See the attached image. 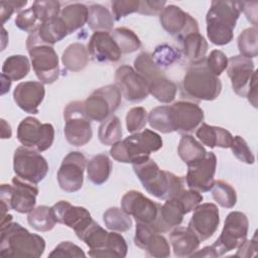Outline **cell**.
Masks as SVG:
<instances>
[{
  "mask_svg": "<svg viewBox=\"0 0 258 258\" xmlns=\"http://www.w3.org/2000/svg\"><path fill=\"white\" fill-rule=\"evenodd\" d=\"M45 250L44 239L16 222H7L0 229V256L39 258Z\"/></svg>",
  "mask_w": 258,
  "mask_h": 258,
  "instance_id": "obj_1",
  "label": "cell"
},
{
  "mask_svg": "<svg viewBox=\"0 0 258 258\" xmlns=\"http://www.w3.org/2000/svg\"><path fill=\"white\" fill-rule=\"evenodd\" d=\"M132 165L135 174L146 191L159 200L174 198L184 189V177L177 176L167 170H161L150 157Z\"/></svg>",
  "mask_w": 258,
  "mask_h": 258,
  "instance_id": "obj_2",
  "label": "cell"
},
{
  "mask_svg": "<svg viewBox=\"0 0 258 258\" xmlns=\"http://www.w3.org/2000/svg\"><path fill=\"white\" fill-rule=\"evenodd\" d=\"M242 12L240 1H212L207 13V36L216 45L230 43L234 28Z\"/></svg>",
  "mask_w": 258,
  "mask_h": 258,
  "instance_id": "obj_3",
  "label": "cell"
},
{
  "mask_svg": "<svg viewBox=\"0 0 258 258\" xmlns=\"http://www.w3.org/2000/svg\"><path fill=\"white\" fill-rule=\"evenodd\" d=\"M161 147V136L150 129H144L112 145L110 155L119 162L133 164L149 157Z\"/></svg>",
  "mask_w": 258,
  "mask_h": 258,
  "instance_id": "obj_4",
  "label": "cell"
},
{
  "mask_svg": "<svg viewBox=\"0 0 258 258\" xmlns=\"http://www.w3.org/2000/svg\"><path fill=\"white\" fill-rule=\"evenodd\" d=\"M205 59L190 63L182 79V95L189 99L213 101L221 94L222 83L219 77L209 71Z\"/></svg>",
  "mask_w": 258,
  "mask_h": 258,
  "instance_id": "obj_5",
  "label": "cell"
},
{
  "mask_svg": "<svg viewBox=\"0 0 258 258\" xmlns=\"http://www.w3.org/2000/svg\"><path fill=\"white\" fill-rule=\"evenodd\" d=\"M26 48L33 71L42 84H52L59 75L58 56L52 45L43 42L37 31L28 35Z\"/></svg>",
  "mask_w": 258,
  "mask_h": 258,
  "instance_id": "obj_6",
  "label": "cell"
},
{
  "mask_svg": "<svg viewBox=\"0 0 258 258\" xmlns=\"http://www.w3.org/2000/svg\"><path fill=\"white\" fill-rule=\"evenodd\" d=\"M37 195L38 187L35 183L15 175L11 180V184H1V217L5 216V213L11 209L20 214L30 213L35 207Z\"/></svg>",
  "mask_w": 258,
  "mask_h": 258,
  "instance_id": "obj_7",
  "label": "cell"
},
{
  "mask_svg": "<svg viewBox=\"0 0 258 258\" xmlns=\"http://www.w3.org/2000/svg\"><path fill=\"white\" fill-rule=\"evenodd\" d=\"M121 101L120 89L116 85H107L95 90L83 104L90 120L103 122L120 107Z\"/></svg>",
  "mask_w": 258,
  "mask_h": 258,
  "instance_id": "obj_8",
  "label": "cell"
},
{
  "mask_svg": "<svg viewBox=\"0 0 258 258\" xmlns=\"http://www.w3.org/2000/svg\"><path fill=\"white\" fill-rule=\"evenodd\" d=\"M64 136L74 146H84L93 137L91 120L86 115L82 101H74L67 105L63 111Z\"/></svg>",
  "mask_w": 258,
  "mask_h": 258,
  "instance_id": "obj_9",
  "label": "cell"
},
{
  "mask_svg": "<svg viewBox=\"0 0 258 258\" xmlns=\"http://www.w3.org/2000/svg\"><path fill=\"white\" fill-rule=\"evenodd\" d=\"M13 170L18 177L36 184L46 176L48 163L39 151L22 145L14 151Z\"/></svg>",
  "mask_w": 258,
  "mask_h": 258,
  "instance_id": "obj_10",
  "label": "cell"
},
{
  "mask_svg": "<svg viewBox=\"0 0 258 258\" xmlns=\"http://www.w3.org/2000/svg\"><path fill=\"white\" fill-rule=\"evenodd\" d=\"M249 229L247 216L238 211L228 214L221 235L213 244L218 256L236 249L246 238Z\"/></svg>",
  "mask_w": 258,
  "mask_h": 258,
  "instance_id": "obj_11",
  "label": "cell"
},
{
  "mask_svg": "<svg viewBox=\"0 0 258 258\" xmlns=\"http://www.w3.org/2000/svg\"><path fill=\"white\" fill-rule=\"evenodd\" d=\"M17 139L23 146L42 152L52 145L54 129L49 123H41L35 117H26L17 127Z\"/></svg>",
  "mask_w": 258,
  "mask_h": 258,
  "instance_id": "obj_12",
  "label": "cell"
},
{
  "mask_svg": "<svg viewBox=\"0 0 258 258\" xmlns=\"http://www.w3.org/2000/svg\"><path fill=\"white\" fill-rule=\"evenodd\" d=\"M88 160L79 151H72L64 156L57 171V182L59 187L67 192H75L82 188L84 172Z\"/></svg>",
  "mask_w": 258,
  "mask_h": 258,
  "instance_id": "obj_13",
  "label": "cell"
},
{
  "mask_svg": "<svg viewBox=\"0 0 258 258\" xmlns=\"http://www.w3.org/2000/svg\"><path fill=\"white\" fill-rule=\"evenodd\" d=\"M159 21L163 29L178 41L189 33L200 32L198 21L173 4L165 5L159 13Z\"/></svg>",
  "mask_w": 258,
  "mask_h": 258,
  "instance_id": "obj_14",
  "label": "cell"
},
{
  "mask_svg": "<svg viewBox=\"0 0 258 258\" xmlns=\"http://www.w3.org/2000/svg\"><path fill=\"white\" fill-rule=\"evenodd\" d=\"M160 204L153 202L142 192L132 189L127 191L121 200V209L132 216L136 223L153 226L157 220Z\"/></svg>",
  "mask_w": 258,
  "mask_h": 258,
  "instance_id": "obj_15",
  "label": "cell"
},
{
  "mask_svg": "<svg viewBox=\"0 0 258 258\" xmlns=\"http://www.w3.org/2000/svg\"><path fill=\"white\" fill-rule=\"evenodd\" d=\"M168 111L173 132L181 134L192 132L205 118L203 109L198 104L188 101L174 102L168 106Z\"/></svg>",
  "mask_w": 258,
  "mask_h": 258,
  "instance_id": "obj_16",
  "label": "cell"
},
{
  "mask_svg": "<svg viewBox=\"0 0 258 258\" xmlns=\"http://www.w3.org/2000/svg\"><path fill=\"white\" fill-rule=\"evenodd\" d=\"M115 82L129 102H141L149 95L148 82L130 66L124 64L116 70Z\"/></svg>",
  "mask_w": 258,
  "mask_h": 258,
  "instance_id": "obj_17",
  "label": "cell"
},
{
  "mask_svg": "<svg viewBox=\"0 0 258 258\" xmlns=\"http://www.w3.org/2000/svg\"><path fill=\"white\" fill-rule=\"evenodd\" d=\"M217 167V157L214 152H207L206 157L196 164L187 166L184 181L188 188L199 192L211 190Z\"/></svg>",
  "mask_w": 258,
  "mask_h": 258,
  "instance_id": "obj_18",
  "label": "cell"
},
{
  "mask_svg": "<svg viewBox=\"0 0 258 258\" xmlns=\"http://www.w3.org/2000/svg\"><path fill=\"white\" fill-rule=\"evenodd\" d=\"M220 224L219 209L215 204H200L192 213L188 228L196 234L201 242L211 238Z\"/></svg>",
  "mask_w": 258,
  "mask_h": 258,
  "instance_id": "obj_19",
  "label": "cell"
},
{
  "mask_svg": "<svg viewBox=\"0 0 258 258\" xmlns=\"http://www.w3.org/2000/svg\"><path fill=\"white\" fill-rule=\"evenodd\" d=\"M51 208L56 223L63 224L73 229L78 238L82 236L85 230L93 222L91 214L86 208L73 206L68 201H59Z\"/></svg>",
  "mask_w": 258,
  "mask_h": 258,
  "instance_id": "obj_20",
  "label": "cell"
},
{
  "mask_svg": "<svg viewBox=\"0 0 258 258\" xmlns=\"http://www.w3.org/2000/svg\"><path fill=\"white\" fill-rule=\"evenodd\" d=\"M134 244L144 250L148 256L155 258L170 256V247L166 238L149 225L136 223Z\"/></svg>",
  "mask_w": 258,
  "mask_h": 258,
  "instance_id": "obj_21",
  "label": "cell"
},
{
  "mask_svg": "<svg viewBox=\"0 0 258 258\" xmlns=\"http://www.w3.org/2000/svg\"><path fill=\"white\" fill-rule=\"evenodd\" d=\"M227 73L231 80L233 91L240 97H246L248 87L255 74L252 58L238 54L228 59Z\"/></svg>",
  "mask_w": 258,
  "mask_h": 258,
  "instance_id": "obj_22",
  "label": "cell"
},
{
  "mask_svg": "<svg viewBox=\"0 0 258 258\" xmlns=\"http://www.w3.org/2000/svg\"><path fill=\"white\" fill-rule=\"evenodd\" d=\"M89 55L97 62H116L121 57V51L110 32L95 31L88 43Z\"/></svg>",
  "mask_w": 258,
  "mask_h": 258,
  "instance_id": "obj_23",
  "label": "cell"
},
{
  "mask_svg": "<svg viewBox=\"0 0 258 258\" xmlns=\"http://www.w3.org/2000/svg\"><path fill=\"white\" fill-rule=\"evenodd\" d=\"M45 89L41 82L28 81L19 83L13 91L16 105L26 113L37 114L38 107L44 99Z\"/></svg>",
  "mask_w": 258,
  "mask_h": 258,
  "instance_id": "obj_24",
  "label": "cell"
},
{
  "mask_svg": "<svg viewBox=\"0 0 258 258\" xmlns=\"http://www.w3.org/2000/svg\"><path fill=\"white\" fill-rule=\"evenodd\" d=\"M184 215H186L184 209L176 197L167 199L163 205H160L157 220L152 228L158 233L169 232L181 224Z\"/></svg>",
  "mask_w": 258,
  "mask_h": 258,
  "instance_id": "obj_25",
  "label": "cell"
},
{
  "mask_svg": "<svg viewBox=\"0 0 258 258\" xmlns=\"http://www.w3.org/2000/svg\"><path fill=\"white\" fill-rule=\"evenodd\" d=\"M173 254L176 257H190L199 248L201 241L188 227H175L169 234Z\"/></svg>",
  "mask_w": 258,
  "mask_h": 258,
  "instance_id": "obj_26",
  "label": "cell"
},
{
  "mask_svg": "<svg viewBox=\"0 0 258 258\" xmlns=\"http://www.w3.org/2000/svg\"><path fill=\"white\" fill-rule=\"evenodd\" d=\"M196 136L202 144L211 148L221 147L230 148L233 141V135L226 129L218 126H212L207 123H201L197 128Z\"/></svg>",
  "mask_w": 258,
  "mask_h": 258,
  "instance_id": "obj_27",
  "label": "cell"
},
{
  "mask_svg": "<svg viewBox=\"0 0 258 258\" xmlns=\"http://www.w3.org/2000/svg\"><path fill=\"white\" fill-rule=\"evenodd\" d=\"M177 153L181 160L189 166L203 160L207 155V150L194 136L184 134L179 140Z\"/></svg>",
  "mask_w": 258,
  "mask_h": 258,
  "instance_id": "obj_28",
  "label": "cell"
},
{
  "mask_svg": "<svg viewBox=\"0 0 258 258\" xmlns=\"http://www.w3.org/2000/svg\"><path fill=\"white\" fill-rule=\"evenodd\" d=\"M179 42L182 46L183 55L190 61V63H196L206 58L209 44L200 32L189 33Z\"/></svg>",
  "mask_w": 258,
  "mask_h": 258,
  "instance_id": "obj_29",
  "label": "cell"
},
{
  "mask_svg": "<svg viewBox=\"0 0 258 258\" xmlns=\"http://www.w3.org/2000/svg\"><path fill=\"white\" fill-rule=\"evenodd\" d=\"M112 170V161L105 153L93 156L87 164V174L91 182L96 185L105 183L110 177Z\"/></svg>",
  "mask_w": 258,
  "mask_h": 258,
  "instance_id": "obj_30",
  "label": "cell"
},
{
  "mask_svg": "<svg viewBox=\"0 0 258 258\" xmlns=\"http://www.w3.org/2000/svg\"><path fill=\"white\" fill-rule=\"evenodd\" d=\"M89 7L83 3H72L61 9L59 17L64 22L69 34L83 27L88 22Z\"/></svg>",
  "mask_w": 258,
  "mask_h": 258,
  "instance_id": "obj_31",
  "label": "cell"
},
{
  "mask_svg": "<svg viewBox=\"0 0 258 258\" xmlns=\"http://www.w3.org/2000/svg\"><path fill=\"white\" fill-rule=\"evenodd\" d=\"M63 67L71 72H80L86 68L89 61V51L84 44L75 42L70 44L62 52Z\"/></svg>",
  "mask_w": 258,
  "mask_h": 258,
  "instance_id": "obj_32",
  "label": "cell"
},
{
  "mask_svg": "<svg viewBox=\"0 0 258 258\" xmlns=\"http://www.w3.org/2000/svg\"><path fill=\"white\" fill-rule=\"evenodd\" d=\"M114 16L108 8L101 4H93L89 7L88 25L94 31L111 32L114 27Z\"/></svg>",
  "mask_w": 258,
  "mask_h": 258,
  "instance_id": "obj_33",
  "label": "cell"
},
{
  "mask_svg": "<svg viewBox=\"0 0 258 258\" xmlns=\"http://www.w3.org/2000/svg\"><path fill=\"white\" fill-rule=\"evenodd\" d=\"M149 94L152 95L160 103H171L177 92L176 85L168 80L164 75H161L148 83Z\"/></svg>",
  "mask_w": 258,
  "mask_h": 258,
  "instance_id": "obj_34",
  "label": "cell"
},
{
  "mask_svg": "<svg viewBox=\"0 0 258 258\" xmlns=\"http://www.w3.org/2000/svg\"><path fill=\"white\" fill-rule=\"evenodd\" d=\"M27 222L31 228L38 232H48L56 224V220L51 207L38 206L27 216Z\"/></svg>",
  "mask_w": 258,
  "mask_h": 258,
  "instance_id": "obj_35",
  "label": "cell"
},
{
  "mask_svg": "<svg viewBox=\"0 0 258 258\" xmlns=\"http://www.w3.org/2000/svg\"><path fill=\"white\" fill-rule=\"evenodd\" d=\"M37 33L43 42L50 45L62 40L69 34L66 24L59 16L41 23Z\"/></svg>",
  "mask_w": 258,
  "mask_h": 258,
  "instance_id": "obj_36",
  "label": "cell"
},
{
  "mask_svg": "<svg viewBox=\"0 0 258 258\" xmlns=\"http://www.w3.org/2000/svg\"><path fill=\"white\" fill-rule=\"evenodd\" d=\"M30 71V62L27 56L23 54H13L8 56L2 66V74L11 81L24 79Z\"/></svg>",
  "mask_w": 258,
  "mask_h": 258,
  "instance_id": "obj_37",
  "label": "cell"
},
{
  "mask_svg": "<svg viewBox=\"0 0 258 258\" xmlns=\"http://www.w3.org/2000/svg\"><path fill=\"white\" fill-rule=\"evenodd\" d=\"M122 135L123 131L120 119L115 115L103 121L98 130L99 140L104 145H114L121 140Z\"/></svg>",
  "mask_w": 258,
  "mask_h": 258,
  "instance_id": "obj_38",
  "label": "cell"
},
{
  "mask_svg": "<svg viewBox=\"0 0 258 258\" xmlns=\"http://www.w3.org/2000/svg\"><path fill=\"white\" fill-rule=\"evenodd\" d=\"M111 36L117 43L121 53H132L141 46L140 38L127 27H117L111 31Z\"/></svg>",
  "mask_w": 258,
  "mask_h": 258,
  "instance_id": "obj_39",
  "label": "cell"
},
{
  "mask_svg": "<svg viewBox=\"0 0 258 258\" xmlns=\"http://www.w3.org/2000/svg\"><path fill=\"white\" fill-rule=\"evenodd\" d=\"M103 221L109 230L115 232H126L132 227L130 216L117 207L109 208L103 214Z\"/></svg>",
  "mask_w": 258,
  "mask_h": 258,
  "instance_id": "obj_40",
  "label": "cell"
},
{
  "mask_svg": "<svg viewBox=\"0 0 258 258\" xmlns=\"http://www.w3.org/2000/svg\"><path fill=\"white\" fill-rule=\"evenodd\" d=\"M215 202L223 208L232 209L237 203V194L235 188L228 182L218 179L214 181L211 188Z\"/></svg>",
  "mask_w": 258,
  "mask_h": 258,
  "instance_id": "obj_41",
  "label": "cell"
},
{
  "mask_svg": "<svg viewBox=\"0 0 258 258\" xmlns=\"http://www.w3.org/2000/svg\"><path fill=\"white\" fill-rule=\"evenodd\" d=\"M238 49L241 55L252 58L258 54V30L257 27L244 29L238 36Z\"/></svg>",
  "mask_w": 258,
  "mask_h": 258,
  "instance_id": "obj_42",
  "label": "cell"
},
{
  "mask_svg": "<svg viewBox=\"0 0 258 258\" xmlns=\"http://www.w3.org/2000/svg\"><path fill=\"white\" fill-rule=\"evenodd\" d=\"M134 70L148 83L162 75L161 70L155 64L151 53L141 52L134 59Z\"/></svg>",
  "mask_w": 258,
  "mask_h": 258,
  "instance_id": "obj_43",
  "label": "cell"
},
{
  "mask_svg": "<svg viewBox=\"0 0 258 258\" xmlns=\"http://www.w3.org/2000/svg\"><path fill=\"white\" fill-rule=\"evenodd\" d=\"M147 121L151 128L161 133H171L173 132L170 120L168 106H158L153 108L148 116Z\"/></svg>",
  "mask_w": 258,
  "mask_h": 258,
  "instance_id": "obj_44",
  "label": "cell"
},
{
  "mask_svg": "<svg viewBox=\"0 0 258 258\" xmlns=\"http://www.w3.org/2000/svg\"><path fill=\"white\" fill-rule=\"evenodd\" d=\"M128 246L124 237L113 231L109 232V238L106 247L98 254L97 257H125Z\"/></svg>",
  "mask_w": 258,
  "mask_h": 258,
  "instance_id": "obj_45",
  "label": "cell"
},
{
  "mask_svg": "<svg viewBox=\"0 0 258 258\" xmlns=\"http://www.w3.org/2000/svg\"><path fill=\"white\" fill-rule=\"evenodd\" d=\"M31 9L36 15L37 19L43 23L53 18L58 17L60 14V3L54 0H37L32 3Z\"/></svg>",
  "mask_w": 258,
  "mask_h": 258,
  "instance_id": "obj_46",
  "label": "cell"
},
{
  "mask_svg": "<svg viewBox=\"0 0 258 258\" xmlns=\"http://www.w3.org/2000/svg\"><path fill=\"white\" fill-rule=\"evenodd\" d=\"M155 64L161 70L170 67L180 58V52L175 47L168 44H160L151 53Z\"/></svg>",
  "mask_w": 258,
  "mask_h": 258,
  "instance_id": "obj_47",
  "label": "cell"
},
{
  "mask_svg": "<svg viewBox=\"0 0 258 258\" xmlns=\"http://www.w3.org/2000/svg\"><path fill=\"white\" fill-rule=\"evenodd\" d=\"M147 112L143 107L131 108L126 115V127L128 132L136 133L143 129L147 122Z\"/></svg>",
  "mask_w": 258,
  "mask_h": 258,
  "instance_id": "obj_48",
  "label": "cell"
},
{
  "mask_svg": "<svg viewBox=\"0 0 258 258\" xmlns=\"http://www.w3.org/2000/svg\"><path fill=\"white\" fill-rule=\"evenodd\" d=\"M15 25L19 29H21L25 32H29L31 34L33 32L38 31V29L41 25V22L37 19L36 15L34 14L33 10L30 7L28 9L20 11L17 14V16L15 18Z\"/></svg>",
  "mask_w": 258,
  "mask_h": 258,
  "instance_id": "obj_49",
  "label": "cell"
},
{
  "mask_svg": "<svg viewBox=\"0 0 258 258\" xmlns=\"http://www.w3.org/2000/svg\"><path fill=\"white\" fill-rule=\"evenodd\" d=\"M230 148L232 149L233 154L237 159L240 161L247 163V164H253L255 161L254 154L252 153L251 149L249 148L247 142L244 138L237 135L233 137V141L231 143Z\"/></svg>",
  "mask_w": 258,
  "mask_h": 258,
  "instance_id": "obj_50",
  "label": "cell"
},
{
  "mask_svg": "<svg viewBox=\"0 0 258 258\" xmlns=\"http://www.w3.org/2000/svg\"><path fill=\"white\" fill-rule=\"evenodd\" d=\"M205 60L209 71L217 77H219L228 68V57L219 49L212 50Z\"/></svg>",
  "mask_w": 258,
  "mask_h": 258,
  "instance_id": "obj_51",
  "label": "cell"
},
{
  "mask_svg": "<svg viewBox=\"0 0 258 258\" xmlns=\"http://www.w3.org/2000/svg\"><path fill=\"white\" fill-rule=\"evenodd\" d=\"M50 258H74V257H85L86 254L81 247L70 242H60L48 255Z\"/></svg>",
  "mask_w": 258,
  "mask_h": 258,
  "instance_id": "obj_52",
  "label": "cell"
},
{
  "mask_svg": "<svg viewBox=\"0 0 258 258\" xmlns=\"http://www.w3.org/2000/svg\"><path fill=\"white\" fill-rule=\"evenodd\" d=\"M112 13L115 20H120L127 15L138 12L139 0H115L111 2Z\"/></svg>",
  "mask_w": 258,
  "mask_h": 258,
  "instance_id": "obj_53",
  "label": "cell"
},
{
  "mask_svg": "<svg viewBox=\"0 0 258 258\" xmlns=\"http://www.w3.org/2000/svg\"><path fill=\"white\" fill-rule=\"evenodd\" d=\"M176 198L180 201L185 214H188L191 211H194L203 202V199H204L201 192L190 188L182 189L176 196Z\"/></svg>",
  "mask_w": 258,
  "mask_h": 258,
  "instance_id": "obj_54",
  "label": "cell"
},
{
  "mask_svg": "<svg viewBox=\"0 0 258 258\" xmlns=\"http://www.w3.org/2000/svg\"><path fill=\"white\" fill-rule=\"evenodd\" d=\"M27 4L26 0H10L0 2V16L1 22L4 24L10 19L11 15L15 11H20Z\"/></svg>",
  "mask_w": 258,
  "mask_h": 258,
  "instance_id": "obj_55",
  "label": "cell"
},
{
  "mask_svg": "<svg viewBox=\"0 0 258 258\" xmlns=\"http://www.w3.org/2000/svg\"><path fill=\"white\" fill-rule=\"evenodd\" d=\"M257 232H255L254 236L252 239L247 240L245 239L238 247H237V253H236V257H244V258H249V257H253L256 255L257 253V249H258V240H257Z\"/></svg>",
  "mask_w": 258,
  "mask_h": 258,
  "instance_id": "obj_56",
  "label": "cell"
},
{
  "mask_svg": "<svg viewBox=\"0 0 258 258\" xmlns=\"http://www.w3.org/2000/svg\"><path fill=\"white\" fill-rule=\"evenodd\" d=\"M165 1H149V0H142L139 1V8L138 13L144 15H156L162 11L165 7Z\"/></svg>",
  "mask_w": 258,
  "mask_h": 258,
  "instance_id": "obj_57",
  "label": "cell"
},
{
  "mask_svg": "<svg viewBox=\"0 0 258 258\" xmlns=\"http://www.w3.org/2000/svg\"><path fill=\"white\" fill-rule=\"evenodd\" d=\"M257 5L258 3L256 1L241 2L242 11L245 13L247 19L254 25V27H257Z\"/></svg>",
  "mask_w": 258,
  "mask_h": 258,
  "instance_id": "obj_58",
  "label": "cell"
},
{
  "mask_svg": "<svg viewBox=\"0 0 258 258\" xmlns=\"http://www.w3.org/2000/svg\"><path fill=\"white\" fill-rule=\"evenodd\" d=\"M246 98L254 108L257 107V72H255L253 75L251 83L248 87Z\"/></svg>",
  "mask_w": 258,
  "mask_h": 258,
  "instance_id": "obj_59",
  "label": "cell"
},
{
  "mask_svg": "<svg viewBox=\"0 0 258 258\" xmlns=\"http://www.w3.org/2000/svg\"><path fill=\"white\" fill-rule=\"evenodd\" d=\"M219 257L215 248L212 246H207L202 250H197L191 254L190 257Z\"/></svg>",
  "mask_w": 258,
  "mask_h": 258,
  "instance_id": "obj_60",
  "label": "cell"
},
{
  "mask_svg": "<svg viewBox=\"0 0 258 258\" xmlns=\"http://www.w3.org/2000/svg\"><path fill=\"white\" fill-rule=\"evenodd\" d=\"M11 135H12V130L10 125L4 119H1V138L7 139V138H10Z\"/></svg>",
  "mask_w": 258,
  "mask_h": 258,
  "instance_id": "obj_61",
  "label": "cell"
},
{
  "mask_svg": "<svg viewBox=\"0 0 258 258\" xmlns=\"http://www.w3.org/2000/svg\"><path fill=\"white\" fill-rule=\"evenodd\" d=\"M1 79H2V90H1V95H4L5 93H7L10 89V86H11V80L6 77L5 75L1 74Z\"/></svg>",
  "mask_w": 258,
  "mask_h": 258,
  "instance_id": "obj_62",
  "label": "cell"
}]
</instances>
